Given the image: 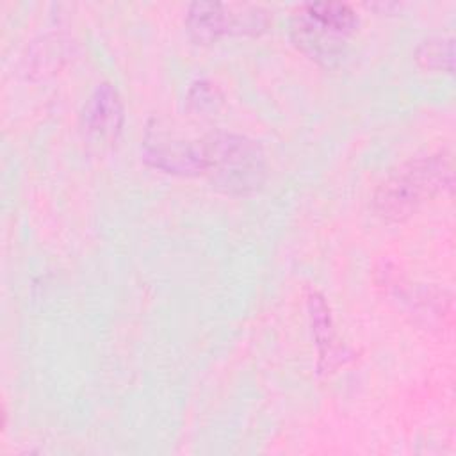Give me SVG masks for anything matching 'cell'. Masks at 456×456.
I'll list each match as a JSON object with an SVG mask.
<instances>
[{"label": "cell", "mask_w": 456, "mask_h": 456, "mask_svg": "<svg viewBox=\"0 0 456 456\" xmlns=\"http://www.w3.org/2000/svg\"><path fill=\"white\" fill-rule=\"evenodd\" d=\"M452 187L451 159L444 151L415 157L392 171L374 192V210L388 221L411 216L426 200Z\"/></svg>", "instance_id": "cell-1"}, {"label": "cell", "mask_w": 456, "mask_h": 456, "mask_svg": "<svg viewBox=\"0 0 456 456\" xmlns=\"http://www.w3.org/2000/svg\"><path fill=\"white\" fill-rule=\"evenodd\" d=\"M203 175L224 192L246 194L265 178V157L255 141L230 132H212L201 139Z\"/></svg>", "instance_id": "cell-2"}, {"label": "cell", "mask_w": 456, "mask_h": 456, "mask_svg": "<svg viewBox=\"0 0 456 456\" xmlns=\"http://www.w3.org/2000/svg\"><path fill=\"white\" fill-rule=\"evenodd\" d=\"M185 23L196 41H212L221 34H258L269 25V12L255 4L192 2Z\"/></svg>", "instance_id": "cell-3"}, {"label": "cell", "mask_w": 456, "mask_h": 456, "mask_svg": "<svg viewBox=\"0 0 456 456\" xmlns=\"http://www.w3.org/2000/svg\"><path fill=\"white\" fill-rule=\"evenodd\" d=\"M144 159L159 169L178 175L203 173V144L176 139L162 130H148L142 144Z\"/></svg>", "instance_id": "cell-4"}, {"label": "cell", "mask_w": 456, "mask_h": 456, "mask_svg": "<svg viewBox=\"0 0 456 456\" xmlns=\"http://www.w3.org/2000/svg\"><path fill=\"white\" fill-rule=\"evenodd\" d=\"M290 32L297 48L319 62L331 64L342 57L346 36L314 20L301 5L294 12Z\"/></svg>", "instance_id": "cell-5"}, {"label": "cell", "mask_w": 456, "mask_h": 456, "mask_svg": "<svg viewBox=\"0 0 456 456\" xmlns=\"http://www.w3.org/2000/svg\"><path fill=\"white\" fill-rule=\"evenodd\" d=\"M84 126L96 139L112 141L118 137L123 126V102L112 84L96 86L84 107Z\"/></svg>", "instance_id": "cell-6"}, {"label": "cell", "mask_w": 456, "mask_h": 456, "mask_svg": "<svg viewBox=\"0 0 456 456\" xmlns=\"http://www.w3.org/2000/svg\"><path fill=\"white\" fill-rule=\"evenodd\" d=\"M301 7L319 23L330 27L331 30L349 36L356 25H358V16L353 11L351 5L342 4V2H308L301 4Z\"/></svg>", "instance_id": "cell-7"}, {"label": "cell", "mask_w": 456, "mask_h": 456, "mask_svg": "<svg viewBox=\"0 0 456 456\" xmlns=\"http://www.w3.org/2000/svg\"><path fill=\"white\" fill-rule=\"evenodd\" d=\"M415 59L420 66L431 69H445L452 73L454 45L451 36H431L424 39L415 52Z\"/></svg>", "instance_id": "cell-8"}, {"label": "cell", "mask_w": 456, "mask_h": 456, "mask_svg": "<svg viewBox=\"0 0 456 456\" xmlns=\"http://www.w3.org/2000/svg\"><path fill=\"white\" fill-rule=\"evenodd\" d=\"M221 100H223V96H221L219 89L208 80L194 82L187 93L189 109L192 112H200V114H208V112L216 110L219 107Z\"/></svg>", "instance_id": "cell-9"}]
</instances>
